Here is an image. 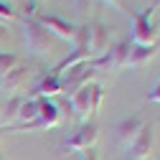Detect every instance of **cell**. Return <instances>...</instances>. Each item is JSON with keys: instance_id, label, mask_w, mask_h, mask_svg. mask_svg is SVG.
Wrapping results in <instances>:
<instances>
[{"instance_id": "obj_1", "label": "cell", "mask_w": 160, "mask_h": 160, "mask_svg": "<svg viewBox=\"0 0 160 160\" xmlns=\"http://www.w3.org/2000/svg\"><path fill=\"white\" fill-rule=\"evenodd\" d=\"M158 5H148L137 13H130L132 18V43L135 46H150L158 43V21H155Z\"/></svg>"}, {"instance_id": "obj_2", "label": "cell", "mask_w": 160, "mask_h": 160, "mask_svg": "<svg viewBox=\"0 0 160 160\" xmlns=\"http://www.w3.org/2000/svg\"><path fill=\"white\" fill-rule=\"evenodd\" d=\"M23 36H26L28 51L36 53V56L51 53V51L56 48V41H58L56 36H51L41 23L36 21V15H26V18H23Z\"/></svg>"}, {"instance_id": "obj_3", "label": "cell", "mask_w": 160, "mask_h": 160, "mask_svg": "<svg viewBox=\"0 0 160 160\" xmlns=\"http://www.w3.org/2000/svg\"><path fill=\"white\" fill-rule=\"evenodd\" d=\"M97 140H99V125L94 122V119H84V122L66 137V142L61 148L71 150V152H87V150L94 148Z\"/></svg>"}, {"instance_id": "obj_4", "label": "cell", "mask_w": 160, "mask_h": 160, "mask_svg": "<svg viewBox=\"0 0 160 160\" xmlns=\"http://www.w3.org/2000/svg\"><path fill=\"white\" fill-rule=\"evenodd\" d=\"M36 21L41 23L51 36H56L58 41H71L74 43L76 31H79L76 23L66 21V18H61V15H53V13H36Z\"/></svg>"}, {"instance_id": "obj_5", "label": "cell", "mask_w": 160, "mask_h": 160, "mask_svg": "<svg viewBox=\"0 0 160 160\" xmlns=\"http://www.w3.org/2000/svg\"><path fill=\"white\" fill-rule=\"evenodd\" d=\"M97 74H99V71H97L89 61H82V64H76V66L69 69V74L61 79V87H64V92H76L79 87L89 84Z\"/></svg>"}, {"instance_id": "obj_6", "label": "cell", "mask_w": 160, "mask_h": 160, "mask_svg": "<svg viewBox=\"0 0 160 160\" xmlns=\"http://www.w3.org/2000/svg\"><path fill=\"white\" fill-rule=\"evenodd\" d=\"M152 142H155L152 125H145L142 130H140V135L127 145L130 160H150V155H152Z\"/></svg>"}, {"instance_id": "obj_7", "label": "cell", "mask_w": 160, "mask_h": 160, "mask_svg": "<svg viewBox=\"0 0 160 160\" xmlns=\"http://www.w3.org/2000/svg\"><path fill=\"white\" fill-rule=\"evenodd\" d=\"M145 125L148 122H145L142 114H130L125 119H119V122L114 125V140H117V142H122V145H130Z\"/></svg>"}, {"instance_id": "obj_8", "label": "cell", "mask_w": 160, "mask_h": 160, "mask_svg": "<svg viewBox=\"0 0 160 160\" xmlns=\"http://www.w3.org/2000/svg\"><path fill=\"white\" fill-rule=\"evenodd\" d=\"M87 31H89V53H92V58L102 56L109 48V31L104 28V23H99V21L87 23Z\"/></svg>"}, {"instance_id": "obj_9", "label": "cell", "mask_w": 160, "mask_h": 160, "mask_svg": "<svg viewBox=\"0 0 160 160\" xmlns=\"http://www.w3.org/2000/svg\"><path fill=\"white\" fill-rule=\"evenodd\" d=\"M158 51H160V43H150V46H135L132 43L130 56H127V66L130 69H140V66L150 64L152 58L158 56Z\"/></svg>"}, {"instance_id": "obj_10", "label": "cell", "mask_w": 160, "mask_h": 160, "mask_svg": "<svg viewBox=\"0 0 160 160\" xmlns=\"http://www.w3.org/2000/svg\"><path fill=\"white\" fill-rule=\"evenodd\" d=\"M89 97H92V82L84 84V87H79L71 94V109H74V114L82 119V122L89 119Z\"/></svg>"}, {"instance_id": "obj_11", "label": "cell", "mask_w": 160, "mask_h": 160, "mask_svg": "<svg viewBox=\"0 0 160 160\" xmlns=\"http://www.w3.org/2000/svg\"><path fill=\"white\" fill-rule=\"evenodd\" d=\"M61 92H64V87H61V76L48 74V76H43L41 82L36 84V89H33V97L48 99V97H53V94H61Z\"/></svg>"}, {"instance_id": "obj_12", "label": "cell", "mask_w": 160, "mask_h": 160, "mask_svg": "<svg viewBox=\"0 0 160 160\" xmlns=\"http://www.w3.org/2000/svg\"><path fill=\"white\" fill-rule=\"evenodd\" d=\"M28 74H31V69L28 66H23V64H18V66H13L0 82H3V87L8 89V92H15V89H21L23 84H26V79H28Z\"/></svg>"}, {"instance_id": "obj_13", "label": "cell", "mask_w": 160, "mask_h": 160, "mask_svg": "<svg viewBox=\"0 0 160 160\" xmlns=\"http://www.w3.org/2000/svg\"><path fill=\"white\" fill-rule=\"evenodd\" d=\"M38 109H41V99H38V97H23L21 109H18V122H13V125L33 122V119L38 117Z\"/></svg>"}, {"instance_id": "obj_14", "label": "cell", "mask_w": 160, "mask_h": 160, "mask_svg": "<svg viewBox=\"0 0 160 160\" xmlns=\"http://www.w3.org/2000/svg\"><path fill=\"white\" fill-rule=\"evenodd\" d=\"M21 102H23V97L21 94H13L8 97V102H3V107H0V117L5 119V127L13 125L15 119H18V109H21Z\"/></svg>"}, {"instance_id": "obj_15", "label": "cell", "mask_w": 160, "mask_h": 160, "mask_svg": "<svg viewBox=\"0 0 160 160\" xmlns=\"http://www.w3.org/2000/svg\"><path fill=\"white\" fill-rule=\"evenodd\" d=\"M18 64H21L18 53H13V51H0V79H3L13 66H18Z\"/></svg>"}, {"instance_id": "obj_16", "label": "cell", "mask_w": 160, "mask_h": 160, "mask_svg": "<svg viewBox=\"0 0 160 160\" xmlns=\"http://www.w3.org/2000/svg\"><path fill=\"white\" fill-rule=\"evenodd\" d=\"M102 97H104V87H102V84H94V82H92V97H89V117L99 112V104H102Z\"/></svg>"}, {"instance_id": "obj_17", "label": "cell", "mask_w": 160, "mask_h": 160, "mask_svg": "<svg viewBox=\"0 0 160 160\" xmlns=\"http://www.w3.org/2000/svg\"><path fill=\"white\" fill-rule=\"evenodd\" d=\"M0 18H3L5 23H8V21H15V18H18V13L13 10V3H10V0H0Z\"/></svg>"}, {"instance_id": "obj_18", "label": "cell", "mask_w": 160, "mask_h": 160, "mask_svg": "<svg viewBox=\"0 0 160 160\" xmlns=\"http://www.w3.org/2000/svg\"><path fill=\"white\" fill-rule=\"evenodd\" d=\"M145 99H148V102H158V104H160V82L148 92V97H145Z\"/></svg>"}, {"instance_id": "obj_19", "label": "cell", "mask_w": 160, "mask_h": 160, "mask_svg": "<svg viewBox=\"0 0 160 160\" xmlns=\"http://www.w3.org/2000/svg\"><path fill=\"white\" fill-rule=\"evenodd\" d=\"M82 160H99V158H97L94 150H87V152H82Z\"/></svg>"}, {"instance_id": "obj_20", "label": "cell", "mask_w": 160, "mask_h": 160, "mask_svg": "<svg viewBox=\"0 0 160 160\" xmlns=\"http://www.w3.org/2000/svg\"><path fill=\"white\" fill-rule=\"evenodd\" d=\"M107 5H112V8H117V10H122L125 13V8H122V3H119V0H104Z\"/></svg>"}, {"instance_id": "obj_21", "label": "cell", "mask_w": 160, "mask_h": 160, "mask_svg": "<svg viewBox=\"0 0 160 160\" xmlns=\"http://www.w3.org/2000/svg\"><path fill=\"white\" fill-rule=\"evenodd\" d=\"M3 132H5V130H3V127H0V142H3Z\"/></svg>"}, {"instance_id": "obj_22", "label": "cell", "mask_w": 160, "mask_h": 160, "mask_svg": "<svg viewBox=\"0 0 160 160\" xmlns=\"http://www.w3.org/2000/svg\"><path fill=\"white\" fill-rule=\"evenodd\" d=\"M3 26H5V21H3V18H0V28H3Z\"/></svg>"}, {"instance_id": "obj_23", "label": "cell", "mask_w": 160, "mask_h": 160, "mask_svg": "<svg viewBox=\"0 0 160 160\" xmlns=\"http://www.w3.org/2000/svg\"><path fill=\"white\" fill-rule=\"evenodd\" d=\"M0 107H3V99H0Z\"/></svg>"}, {"instance_id": "obj_24", "label": "cell", "mask_w": 160, "mask_h": 160, "mask_svg": "<svg viewBox=\"0 0 160 160\" xmlns=\"http://www.w3.org/2000/svg\"><path fill=\"white\" fill-rule=\"evenodd\" d=\"M84 3H87V0H82V5H84Z\"/></svg>"}, {"instance_id": "obj_25", "label": "cell", "mask_w": 160, "mask_h": 160, "mask_svg": "<svg viewBox=\"0 0 160 160\" xmlns=\"http://www.w3.org/2000/svg\"><path fill=\"white\" fill-rule=\"evenodd\" d=\"M0 160H3V158H0Z\"/></svg>"}]
</instances>
